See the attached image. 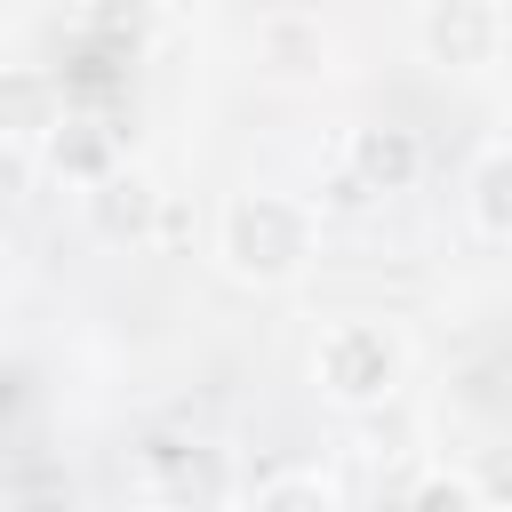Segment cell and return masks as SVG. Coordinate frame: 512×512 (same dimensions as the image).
I'll list each match as a JSON object with an SVG mask.
<instances>
[{"label":"cell","instance_id":"obj_1","mask_svg":"<svg viewBox=\"0 0 512 512\" xmlns=\"http://www.w3.org/2000/svg\"><path fill=\"white\" fill-rule=\"evenodd\" d=\"M320 256V216L296 192H232L216 216V264L240 288H288L304 280V264Z\"/></svg>","mask_w":512,"mask_h":512},{"label":"cell","instance_id":"obj_2","mask_svg":"<svg viewBox=\"0 0 512 512\" xmlns=\"http://www.w3.org/2000/svg\"><path fill=\"white\" fill-rule=\"evenodd\" d=\"M408 376V344L384 328V320H336L312 352V384L336 400V408H384Z\"/></svg>","mask_w":512,"mask_h":512},{"label":"cell","instance_id":"obj_3","mask_svg":"<svg viewBox=\"0 0 512 512\" xmlns=\"http://www.w3.org/2000/svg\"><path fill=\"white\" fill-rule=\"evenodd\" d=\"M504 32H512V16L496 0H432V8H416V48L432 64H456V72L496 64Z\"/></svg>","mask_w":512,"mask_h":512},{"label":"cell","instance_id":"obj_4","mask_svg":"<svg viewBox=\"0 0 512 512\" xmlns=\"http://www.w3.org/2000/svg\"><path fill=\"white\" fill-rule=\"evenodd\" d=\"M136 480H144V496H160V504H176V512H200V504L224 488V456H216L208 440L152 432V440L136 448Z\"/></svg>","mask_w":512,"mask_h":512},{"label":"cell","instance_id":"obj_5","mask_svg":"<svg viewBox=\"0 0 512 512\" xmlns=\"http://www.w3.org/2000/svg\"><path fill=\"white\" fill-rule=\"evenodd\" d=\"M80 208H88V232L96 240H112V248H144L152 232H160V208H168V192L144 176V168H112L104 184H88L80 192Z\"/></svg>","mask_w":512,"mask_h":512},{"label":"cell","instance_id":"obj_6","mask_svg":"<svg viewBox=\"0 0 512 512\" xmlns=\"http://www.w3.org/2000/svg\"><path fill=\"white\" fill-rule=\"evenodd\" d=\"M424 176V144L400 120H368L344 136V192H408Z\"/></svg>","mask_w":512,"mask_h":512},{"label":"cell","instance_id":"obj_7","mask_svg":"<svg viewBox=\"0 0 512 512\" xmlns=\"http://www.w3.org/2000/svg\"><path fill=\"white\" fill-rule=\"evenodd\" d=\"M64 120V88L48 64H0V144H48Z\"/></svg>","mask_w":512,"mask_h":512},{"label":"cell","instance_id":"obj_8","mask_svg":"<svg viewBox=\"0 0 512 512\" xmlns=\"http://www.w3.org/2000/svg\"><path fill=\"white\" fill-rule=\"evenodd\" d=\"M40 152H48V168H56V176H72V184L88 192V184H104V176L120 168V128H112L104 112H64V120H56V136H48Z\"/></svg>","mask_w":512,"mask_h":512},{"label":"cell","instance_id":"obj_9","mask_svg":"<svg viewBox=\"0 0 512 512\" xmlns=\"http://www.w3.org/2000/svg\"><path fill=\"white\" fill-rule=\"evenodd\" d=\"M328 24L320 16H304V8H272V16H256V56L272 64V72H328Z\"/></svg>","mask_w":512,"mask_h":512},{"label":"cell","instance_id":"obj_10","mask_svg":"<svg viewBox=\"0 0 512 512\" xmlns=\"http://www.w3.org/2000/svg\"><path fill=\"white\" fill-rule=\"evenodd\" d=\"M464 208H472V232H480L488 248L512 240V152H504V144H480L472 184H464Z\"/></svg>","mask_w":512,"mask_h":512},{"label":"cell","instance_id":"obj_11","mask_svg":"<svg viewBox=\"0 0 512 512\" xmlns=\"http://www.w3.org/2000/svg\"><path fill=\"white\" fill-rule=\"evenodd\" d=\"M248 512H344V496H336V480H320V472H272V480L248 496Z\"/></svg>","mask_w":512,"mask_h":512},{"label":"cell","instance_id":"obj_12","mask_svg":"<svg viewBox=\"0 0 512 512\" xmlns=\"http://www.w3.org/2000/svg\"><path fill=\"white\" fill-rule=\"evenodd\" d=\"M408 512H488V496H480L464 472H424L416 496H408Z\"/></svg>","mask_w":512,"mask_h":512},{"label":"cell","instance_id":"obj_13","mask_svg":"<svg viewBox=\"0 0 512 512\" xmlns=\"http://www.w3.org/2000/svg\"><path fill=\"white\" fill-rule=\"evenodd\" d=\"M8 512H80V496H72V488H56V480H48V488H24V496H16V504H8Z\"/></svg>","mask_w":512,"mask_h":512},{"label":"cell","instance_id":"obj_14","mask_svg":"<svg viewBox=\"0 0 512 512\" xmlns=\"http://www.w3.org/2000/svg\"><path fill=\"white\" fill-rule=\"evenodd\" d=\"M16 288V256H8V240H0V296Z\"/></svg>","mask_w":512,"mask_h":512}]
</instances>
